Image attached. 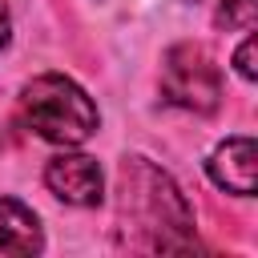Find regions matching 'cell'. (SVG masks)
I'll list each match as a JSON object with an SVG mask.
<instances>
[{
    "label": "cell",
    "mask_w": 258,
    "mask_h": 258,
    "mask_svg": "<svg viewBox=\"0 0 258 258\" xmlns=\"http://www.w3.org/2000/svg\"><path fill=\"white\" fill-rule=\"evenodd\" d=\"M234 64H238V73H242L246 81H254V36L242 40V48L234 52Z\"/></svg>",
    "instance_id": "ba28073f"
},
{
    "label": "cell",
    "mask_w": 258,
    "mask_h": 258,
    "mask_svg": "<svg viewBox=\"0 0 258 258\" xmlns=\"http://www.w3.org/2000/svg\"><path fill=\"white\" fill-rule=\"evenodd\" d=\"M44 185L69 206H97L105 194L101 165L85 153H56L44 165Z\"/></svg>",
    "instance_id": "277c9868"
},
{
    "label": "cell",
    "mask_w": 258,
    "mask_h": 258,
    "mask_svg": "<svg viewBox=\"0 0 258 258\" xmlns=\"http://www.w3.org/2000/svg\"><path fill=\"white\" fill-rule=\"evenodd\" d=\"M4 40H8V8L0 0V48H4Z\"/></svg>",
    "instance_id": "9c48e42d"
},
{
    "label": "cell",
    "mask_w": 258,
    "mask_h": 258,
    "mask_svg": "<svg viewBox=\"0 0 258 258\" xmlns=\"http://www.w3.org/2000/svg\"><path fill=\"white\" fill-rule=\"evenodd\" d=\"M40 250V222L16 198H0V254H36Z\"/></svg>",
    "instance_id": "8992f818"
},
{
    "label": "cell",
    "mask_w": 258,
    "mask_h": 258,
    "mask_svg": "<svg viewBox=\"0 0 258 258\" xmlns=\"http://www.w3.org/2000/svg\"><path fill=\"white\" fill-rule=\"evenodd\" d=\"M20 121L52 145H81L97 133V105L77 81L60 73H44L24 85Z\"/></svg>",
    "instance_id": "7a4b0ae2"
},
{
    "label": "cell",
    "mask_w": 258,
    "mask_h": 258,
    "mask_svg": "<svg viewBox=\"0 0 258 258\" xmlns=\"http://www.w3.org/2000/svg\"><path fill=\"white\" fill-rule=\"evenodd\" d=\"M254 16H258L254 0H222V8H218V20L226 28H254Z\"/></svg>",
    "instance_id": "52a82bcc"
},
{
    "label": "cell",
    "mask_w": 258,
    "mask_h": 258,
    "mask_svg": "<svg viewBox=\"0 0 258 258\" xmlns=\"http://www.w3.org/2000/svg\"><path fill=\"white\" fill-rule=\"evenodd\" d=\"M121 222H129L149 250H185L194 246L189 206L177 185L149 165L145 157L121 161Z\"/></svg>",
    "instance_id": "6da1fadb"
},
{
    "label": "cell",
    "mask_w": 258,
    "mask_h": 258,
    "mask_svg": "<svg viewBox=\"0 0 258 258\" xmlns=\"http://www.w3.org/2000/svg\"><path fill=\"white\" fill-rule=\"evenodd\" d=\"M161 93L169 105H181L194 113H214L222 101L218 64L198 44H173L161 64Z\"/></svg>",
    "instance_id": "3957f363"
},
{
    "label": "cell",
    "mask_w": 258,
    "mask_h": 258,
    "mask_svg": "<svg viewBox=\"0 0 258 258\" xmlns=\"http://www.w3.org/2000/svg\"><path fill=\"white\" fill-rule=\"evenodd\" d=\"M210 177L222 189H230L238 198H250L254 194V137H246V133L226 137L210 157Z\"/></svg>",
    "instance_id": "5b68a950"
}]
</instances>
